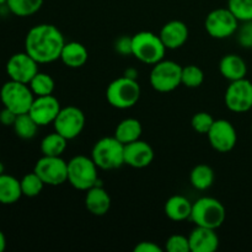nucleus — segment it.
Segmentation results:
<instances>
[{
  "label": "nucleus",
  "mask_w": 252,
  "mask_h": 252,
  "mask_svg": "<svg viewBox=\"0 0 252 252\" xmlns=\"http://www.w3.org/2000/svg\"><path fill=\"white\" fill-rule=\"evenodd\" d=\"M225 207L218 199L202 197L192 206L191 219L196 225L209 229H218L225 221Z\"/></svg>",
  "instance_id": "4"
},
{
  "label": "nucleus",
  "mask_w": 252,
  "mask_h": 252,
  "mask_svg": "<svg viewBox=\"0 0 252 252\" xmlns=\"http://www.w3.org/2000/svg\"><path fill=\"white\" fill-rule=\"evenodd\" d=\"M181 81L186 88L196 89L203 84L204 81V73L199 66L194 64H189L182 68Z\"/></svg>",
  "instance_id": "31"
},
{
  "label": "nucleus",
  "mask_w": 252,
  "mask_h": 252,
  "mask_svg": "<svg viewBox=\"0 0 252 252\" xmlns=\"http://www.w3.org/2000/svg\"><path fill=\"white\" fill-rule=\"evenodd\" d=\"M219 71L221 76L228 79L229 81L240 80V79L246 78L248 65L245 61L238 54H226L219 63Z\"/></svg>",
  "instance_id": "20"
},
{
  "label": "nucleus",
  "mask_w": 252,
  "mask_h": 252,
  "mask_svg": "<svg viewBox=\"0 0 252 252\" xmlns=\"http://www.w3.org/2000/svg\"><path fill=\"white\" fill-rule=\"evenodd\" d=\"M154 160V150L149 143L135 140L125 145V164L134 169H144Z\"/></svg>",
  "instance_id": "16"
},
{
  "label": "nucleus",
  "mask_w": 252,
  "mask_h": 252,
  "mask_svg": "<svg viewBox=\"0 0 252 252\" xmlns=\"http://www.w3.org/2000/svg\"><path fill=\"white\" fill-rule=\"evenodd\" d=\"M143 133L142 123L135 118H126L121 121L117 125L115 130V137L120 140L122 144H129L140 139Z\"/></svg>",
  "instance_id": "24"
},
{
  "label": "nucleus",
  "mask_w": 252,
  "mask_h": 252,
  "mask_svg": "<svg viewBox=\"0 0 252 252\" xmlns=\"http://www.w3.org/2000/svg\"><path fill=\"white\" fill-rule=\"evenodd\" d=\"M91 159L101 170H116L125 165V144L117 138L105 137L95 143Z\"/></svg>",
  "instance_id": "2"
},
{
  "label": "nucleus",
  "mask_w": 252,
  "mask_h": 252,
  "mask_svg": "<svg viewBox=\"0 0 252 252\" xmlns=\"http://www.w3.org/2000/svg\"><path fill=\"white\" fill-rule=\"evenodd\" d=\"M166 47L162 43L159 34L149 31H142L132 37V56L139 62L154 65L162 61Z\"/></svg>",
  "instance_id": "3"
},
{
  "label": "nucleus",
  "mask_w": 252,
  "mask_h": 252,
  "mask_svg": "<svg viewBox=\"0 0 252 252\" xmlns=\"http://www.w3.org/2000/svg\"><path fill=\"white\" fill-rule=\"evenodd\" d=\"M69 140L54 130L51 134L46 135L41 142V152L47 157H62L66 149Z\"/></svg>",
  "instance_id": "26"
},
{
  "label": "nucleus",
  "mask_w": 252,
  "mask_h": 252,
  "mask_svg": "<svg viewBox=\"0 0 252 252\" xmlns=\"http://www.w3.org/2000/svg\"><path fill=\"white\" fill-rule=\"evenodd\" d=\"M16 117L17 115L15 112H12L11 110H9V108L4 107L1 111H0V123H1L2 126H6V127H9V126H14L15 121H16Z\"/></svg>",
  "instance_id": "35"
},
{
  "label": "nucleus",
  "mask_w": 252,
  "mask_h": 252,
  "mask_svg": "<svg viewBox=\"0 0 252 252\" xmlns=\"http://www.w3.org/2000/svg\"><path fill=\"white\" fill-rule=\"evenodd\" d=\"M38 71V63L26 52L15 53L6 63V73L10 80L19 83L30 84Z\"/></svg>",
  "instance_id": "13"
},
{
  "label": "nucleus",
  "mask_w": 252,
  "mask_h": 252,
  "mask_svg": "<svg viewBox=\"0 0 252 252\" xmlns=\"http://www.w3.org/2000/svg\"><path fill=\"white\" fill-rule=\"evenodd\" d=\"M6 248V238H5L4 233L0 230V252H2Z\"/></svg>",
  "instance_id": "38"
},
{
  "label": "nucleus",
  "mask_w": 252,
  "mask_h": 252,
  "mask_svg": "<svg viewBox=\"0 0 252 252\" xmlns=\"http://www.w3.org/2000/svg\"><path fill=\"white\" fill-rule=\"evenodd\" d=\"M85 115L75 106L62 107L53 122L54 129L68 140L75 139L85 127Z\"/></svg>",
  "instance_id": "11"
},
{
  "label": "nucleus",
  "mask_w": 252,
  "mask_h": 252,
  "mask_svg": "<svg viewBox=\"0 0 252 252\" xmlns=\"http://www.w3.org/2000/svg\"><path fill=\"white\" fill-rule=\"evenodd\" d=\"M191 252H214L219 248V238L216 229L196 225L189 235Z\"/></svg>",
  "instance_id": "18"
},
{
  "label": "nucleus",
  "mask_w": 252,
  "mask_h": 252,
  "mask_svg": "<svg viewBox=\"0 0 252 252\" xmlns=\"http://www.w3.org/2000/svg\"><path fill=\"white\" fill-rule=\"evenodd\" d=\"M43 5V0H7L6 6L19 17H27L36 14Z\"/></svg>",
  "instance_id": "28"
},
{
  "label": "nucleus",
  "mask_w": 252,
  "mask_h": 252,
  "mask_svg": "<svg viewBox=\"0 0 252 252\" xmlns=\"http://www.w3.org/2000/svg\"><path fill=\"white\" fill-rule=\"evenodd\" d=\"M33 171L48 186H59L68 181V162L62 157L42 155L34 165Z\"/></svg>",
  "instance_id": "10"
},
{
  "label": "nucleus",
  "mask_w": 252,
  "mask_h": 252,
  "mask_svg": "<svg viewBox=\"0 0 252 252\" xmlns=\"http://www.w3.org/2000/svg\"><path fill=\"white\" fill-rule=\"evenodd\" d=\"M134 252H162V249L152 241H142L135 246Z\"/></svg>",
  "instance_id": "36"
},
{
  "label": "nucleus",
  "mask_w": 252,
  "mask_h": 252,
  "mask_svg": "<svg viewBox=\"0 0 252 252\" xmlns=\"http://www.w3.org/2000/svg\"><path fill=\"white\" fill-rule=\"evenodd\" d=\"M21 196V184L19 180L6 174L0 175V203L14 204Z\"/></svg>",
  "instance_id": "23"
},
{
  "label": "nucleus",
  "mask_w": 252,
  "mask_h": 252,
  "mask_svg": "<svg viewBox=\"0 0 252 252\" xmlns=\"http://www.w3.org/2000/svg\"><path fill=\"white\" fill-rule=\"evenodd\" d=\"M29 86L34 96H46L53 94L56 84H54L53 78L49 74L38 71L30 81Z\"/></svg>",
  "instance_id": "29"
},
{
  "label": "nucleus",
  "mask_w": 252,
  "mask_h": 252,
  "mask_svg": "<svg viewBox=\"0 0 252 252\" xmlns=\"http://www.w3.org/2000/svg\"><path fill=\"white\" fill-rule=\"evenodd\" d=\"M0 100L4 107L9 108L16 115H22L30 111L34 95L29 84L9 80L0 90Z\"/></svg>",
  "instance_id": "7"
},
{
  "label": "nucleus",
  "mask_w": 252,
  "mask_h": 252,
  "mask_svg": "<svg viewBox=\"0 0 252 252\" xmlns=\"http://www.w3.org/2000/svg\"><path fill=\"white\" fill-rule=\"evenodd\" d=\"M251 132H252V126H251Z\"/></svg>",
  "instance_id": "41"
},
{
  "label": "nucleus",
  "mask_w": 252,
  "mask_h": 252,
  "mask_svg": "<svg viewBox=\"0 0 252 252\" xmlns=\"http://www.w3.org/2000/svg\"><path fill=\"white\" fill-rule=\"evenodd\" d=\"M209 144L219 153H228L235 148L238 142L236 129L229 121L216 120L207 134Z\"/></svg>",
  "instance_id": "14"
},
{
  "label": "nucleus",
  "mask_w": 252,
  "mask_h": 252,
  "mask_svg": "<svg viewBox=\"0 0 252 252\" xmlns=\"http://www.w3.org/2000/svg\"><path fill=\"white\" fill-rule=\"evenodd\" d=\"M216 174L209 165L199 164L192 169L189 174V182L192 187L198 191H206L214 184Z\"/></svg>",
  "instance_id": "25"
},
{
  "label": "nucleus",
  "mask_w": 252,
  "mask_h": 252,
  "mask_svg": "<svg viewBox=\"0 0 252 252\" xmlns=\"http://www.w3.org/2000/svg\"><path fill=\"white\" fill-rule=\"evenodd\" d=\"M228 7L239 21H252V0H228Z\"/></svg>",
  "instance_id": "32"
},
{
  "label": "nucleus",
  "mask_w": 252,
  "mask_h": 252,
  "mask_svg": "<svg viewBox=\"0 0 252 252\" xmlns=\"http://www.w3.org/2000/svg\"><path fill=\"white\" fill-rule=\"evenodd\" d=\"M4 171H5V167H4V165H2V162H0V175H1V174H4Z\"/></svg>",
  "instance_id": "39"
},
{
  "label": "nucleus",
  "mask_w": 252,
  "mask_h": 252,
  "mask_svg": "<svg viewBox=\"0 0 252 252\" xmlns=\"http://www.w3.org/2000/svg\"><path fill=\"white\" fill-rule=\"evenodd\" d=\"M85 207L91 214L102 217L107 214L111 208V197L103 187L94 186L86 191Z\"/></svg>",
  "instance_id": "19"
},
{
  "label": "nucleus",
  "mask_w": 252,
  "mask_h": 252,
  "mask_svg": "<svg viewBox=\"0 0 252 252\" xmlns=\"http://www.w3.org/2000/svg\"><path fill=\"white\" fill-rule=\"evenodd\" d=\"M182 66L174 61H160L150 71V85L159 93H170L182 84Z\"/></svg>",
  "instance_id": "8"
},
{
  "label": "nucleus",
  "mask_w": 252,
  "mask_h": 252,
  "mask_svg": "<svg viewBox=\"0 0 252 252\" xmlns=\"http://www.w3.org/2000/svg\"><path fill=\"white\" fill-rule=\"evenodd\" d=\"M226 107L236 113L248 112L252 108V83L246 78L230 81L225 91Z\"/></svg>",
  "instance_id": "12"
},
{
  "label": "nucleus",
  "mask_w": 252,
  "mask_h": 252,
  "mask_svg": "<svg viewBox=\"0 0 252 252\" xmlns=\"http://www.w3.org/2000/svg\"><path fill=\"white\" fill-rule=\"evenodd\" d=\"M61 108V102L52 94V95L46 96H36L29 113L39 127H43L56 121Z\"/></svg>",
  "instance_id": "15"
},
{
  "label": "nucleus",
  "mask_w": 252,
  "mask_h": 252,
  "mask_svg": "<svg viewBox=\"0 0 252 252\" xmlns=\"http://www.w3.org/2000/svg\"><path fill=\"white\" fill-rule=\"evenodd\" d=\"M97 169L91 158L78 155L68 161V182L79 191H88L97 184Z\"/></svg>",
  "instance_id": "6"
},
{
  "label": "nucleus",
  "mask_w": 252,
  "mask_h": 252,
  "mask_svg": "<svg viewBox=\"0 0 252 252\" xmlns=\"http://www.w3.org/2000/svg\"><path fill=\"white\" fill-rule=\"evenodd\" d=\"M61 59L68 68L78 69L85 65L89 59V52L80 42H65L61 53Z\"/></svg>",
  "instance_id": "21"
},
{
  "label": "nucleus",
  "mask_w": 252,
  "mask_h": 252,
  "mask_svg": "<svg viewBox=\"0 0 252 252\" xmlns=\"http://www.w3.org/2000/svg\"><path fill=\"white\" fill-rule=\"evenodd\" d=\"M12 127H14V130L17 137L21 138V139L29 140L36 137L39 126L31 117V115L27 112L22 113V115H17L16 121H15Z\"/></svg>",
  "instance_id": "27"
},
{
  "label": "nucleus",
  "mask_w": 252,
  "mask_h": 252,
  "mask_svg": "<svg viewBox=\"0 0 252 252\" xmlns=\"http://www.w3.org/2000/svg\"><path fill=\"white\" fill-rule=\"evenodd\" d=\"M116 48L121 54H132V37L130 38L122 37L118 39Z\"/></svg>",
  "instance_id": "37"
},
{
  "label": "nucleus",
  "mask_w": 252,
  "mask_h": 252,
  "mask_svg": "<svg viewBox=\"0 0 252 252\" xmlns=\"http://www.w3.org/2000/svg\"><path fill=\"white\" fill-rule=\"evenodd\" d=\"M20 184H21L22 196L30 197V198H33V197L38 196L44 186V182L42 181L41 177H39L34 171L25 175V176L20 180Z\"/></svg>",
  "instance_id": "30"
},
{
  "label": "nucleus",
  "mask_w": 252,
  "mask_h": 252,
  "mask_svg": "<svg viewBox=\"0 0 252 252\" xmlns=\"http://www.w3.org/2000/svg\"><path fill=\"white\" fill-rule=\"evenodd\" d=\"M6 1H7V0H0V5H2V4H6Z\"/></svg>",
  "instance_id": "40"
},
{
  "label": "nucleus",
  "mask_w": 252,
  "mask_h": 252,
  "mask_svg": "<svg viewBox=\"0 0 252 252\" xmlns=\"http://www.w3.org/2000/svg\"><path fill=\"white\" fill-rule=\"evenodd\" d=\"M189 34V27L185 22L172 20L162 26L159 36L166 49H177L186 43Z\"/></svg>",
  "instance_id": "17"
},
{
  "label": "nucleus",
  "mask_w": 252,
  "mask_h": 252,
  "mask_svg": "<svg viewBox=\"0 0 252 252\" xmlns=\"http://www.w3.org/2000/svg\"><path fill=\"white\" fill-rule=\"evenodd\" d=\"M166 250L169 252H191L189 236L175 234L166 241Z\"/></svg>",
  "instance_id": "34"
},
{
  "label": "nucleus",
  "mask_w": 252,
  "mask_h": 252,
  "mask_svg": "<svg viewBox=\"0 0 252 252\" xmlns=\"http://www.w3.org/2000/svg\"><path fill=\"white\" fill-rule=\"evenodd\" d=\"M65 41L58 27L49 24L36 25L25 38V52L38 64L56 62L61 58Z\"/></svg>",
  "instance_id": "1"
},
{
  "label": "nucleus",
  "mask_w": 252,
  "mask_h": 252,
  "mask_svg": "<svg viewBox=\"0 0 252 252\" xmlns=\"http://www.w3.org/2000/svg\"><path fill=\"white\" fill-rule=\"evenodd\" d=\"M192 206L193 203H191L189 198L175 194L165 203V214L172 221H184L186 219H191Z\"/></svg>",
  "instance_id": "22"
},
{
  "label": "nucleus",
  "mask_w": 252,
  "mask_h": 252,
  "mask_svg": "<svg viewBox=\"0 0 252 252\" xmlns=\"http://www.w3.org/2000/svg\"><path fill=\"white\" fill-rule=\"evenodd\" d=\"M140 86L135 79L122 76L108 85L106 98L112 107L118 110H127L137 105L140 98Z\"/></svg>",
  "instance_id": "5"
},
{
  "label": "nucleus",
  "mask_w": 252,
  "mask_h": 252,
  "mask_svg": "<svg viewBox=\"0 0 252 252\" xmlns=\"http://www.w3.org/2000/svg\"><path fill=\"white\" fill-rule=\"evenodd\" d=\"M214 121L216 120L208 112H197L192 117L191 126L196 132L201 133V134H208Z\"/></svg>",
  "instance_id": "33"
},
{
  "label": "nucleus",
  "mask_w": 252,
  "mask_h": 252,
  "mask_svg": "<svg viewBox=\"0 0 252 252\" xmlns=\"http://www.w3.org/2000/svg\"><path fill=\"white\" fill-rule=\"evenodd\" d=\"M239 20L229 10V7H219L208 14L204 21V27L213 38L224 39L233 36L238 30Z\"/></svg>",
  "instance_id": "9"
}]
</instances>
